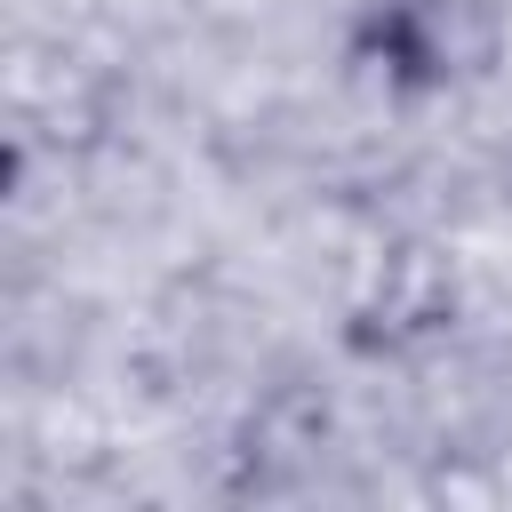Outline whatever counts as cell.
Returning <instances> with one entry per match:
<instances>
[{
	"label": "cell",
	"mask_w": 512,
	"mask_h": 512,
	"mask_svg": "<svg viewBox=\"0 0 512 512\" xmlns=\"http://www.w3.org/2000/svg\"><path fill=\"white\" fill-rule=\"evenodd\" d=\"M496 48H504V24L488 0H368L352 24L360 72H376L400 96L464 88L496 64Z\"/></svg>",
	"instance_id": "obj_1"
},
{
	"label": "cell",
	"mask_w": 512,
	"mask_h": 512,
	"mask_svg": "<svg viewBox=\"0 0 512 512\" xmlns=\"http://www.w3.org/2000/svg\"><path fill=\"white\" fill-rule=\"evenodd\" d=\"M456 304H464V288H456L448 248H432V240H400V248L376 256L368 296H360V328H352V336H360L368 352H416V344H432V336L456 328Z\"/></svg>",
	"instance_id": "obj_2"
},
{
	"label": "cell",
	"mask_w": 512,
	"mask_h": 512,
	"mask_svg": "<svg viewBox=\"0 0 512 512\" xmlns=\"http://www.w3.org/2000/svg\"><path fill=\"white\" fill-rule=\"evenodd\" d=\"M328 392L320 384H272L256 408H248V424H240V472L256 480V488H288L296 472H312L320 464V448H328Z\"/></svg>",
	"instance_id": "obj_3"
}]
</instances>
